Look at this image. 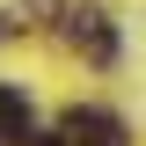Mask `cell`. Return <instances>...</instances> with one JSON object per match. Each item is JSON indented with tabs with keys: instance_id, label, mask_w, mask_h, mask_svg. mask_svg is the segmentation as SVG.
<instances>
[{
	"instance_id": "1",
	"label": "cell",
	"mask_w": 146,
	"mask_h": 146,
	"mask_svg": "<svg viewBox=\"0 0 146 146\" xmlns=\"http://www.w3.org/2000/svg\"><path fill=\"white\" fill-rule=\"evenodd\" d=\"M58 139L66 146H124V117H110V110H66Z\"/></svg>"
},
{
	"instance_id": "2",
	"label": "cell",
	"mask_w": 146,
	"mask_h": 146,
	"mask_svg": "<svg viewBox=\"0 0 146 146\" xmlns=\"http://www.w3.org/2000/svg\"><path fill=\"white\" fill-rule=\"evenodd\" d=\"M73 44H80V51L95 58V66H110V58H117V29H110V15H73Z\"/></svg>"
},
{
	"instance_id": "3",
	"label": "cell",
	"mask_w": 146,
	"mask_h": 146,
	"mask_svg": "<svg viewBox=\"0 0 146 146\" xmlns=\"http://www.w3.org/2000/svg\"><path fill=\"white\" fill-rule=\"evenodd\" d=\"M22 131H29V102H22V95H15V88H0V139L15 146V139H22Z\"/></svg>"
},
{
	"instance_id": "4",
	"label": "cell",
	"mask_w": 146,
	"mask_h": 146,
	"mask_svg": "<svg viewBox=\"0 0 146 146\" xmlns=\"http://www.w3.org/2000/svg\"><path fill=\"white\" fill-rule=\"evenodd\" d=\"M15 146H66V139H58V131H22Z\"/></svg>"
},
{
	"instance_id": "5",
	"label": "cell",
	"mask_w": 146,
	"mask_h": 146,
	"mask_svg": "<svg viewBox=\"0 0 146 146\" xmlns=\"http://www.w3.org/2000/svg\"><path fill=\"white\" fill-rule=\"evenodd\" d=\"M7 29H15V22H7V15H0V36H7Z\"/></svg>"
}]
</instances>
